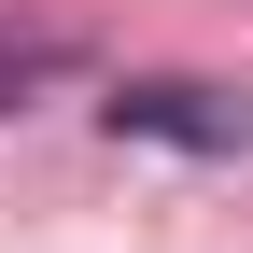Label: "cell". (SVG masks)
<instances>
[{"label":"cell","mask_w":253,"mask_h":253,"mask_svg":"<svg viewBox=\"0 0 253 253\" xmlns=\"http://www.w3.org/2000/svg\"><path fill=\"white\" fill-rule=\"evenodd\" d=\"M113 141H169V155H239L253 141V99H225V84H183V71H155V84H113Z\"/></svg>","instance_id":"obj_1"},{"label":"cell","mask_w":253,"mask_h":253,"mask_svg":"<svg viewBox=\"0 0 253 253\" xmlns=\"http://www.w3.org/2000/svg\"><path fill=\"white\" fill-rule=\"evenodd\" d=\"M56 56H71V42H56V28H0V113H14V99H28V84H42V71H56Z\"/></svg>","instance_id":"obj_2"}]
</instances>
